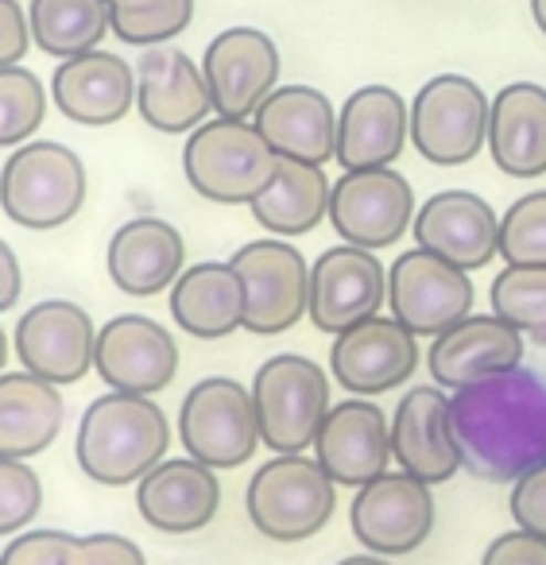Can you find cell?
Segmentation results:
<instances>
[{"mask_svg":"<svg viewBox=\"0 0 546 565\" xmlns=\"http://www.w3.org/2000/svg\"><path fill=\"white\" fill-rule=\"evenodd\" d=\"M450 426L476 480L515 484L546 465V376L519 364L450 392Z\"/></svg>","mask_w":546,"mask_h":565,"instance_id":"cell-1","label":"cell"},{"mask_svg":"<svg viewBox=\"0 0 546 565\" xmlns=\"http://www.w3.org/2000/svg\"><path fill=\"white\" fill-rule=\"evenodd\" d=\"M171 446V423L151 395L105 392L86 407L74 438L82 472L97 484H140Z\"/></svg>","mask_w":546,"mask_h":565,"instance_id":"cell-2","label":"cell"},{"mask_svg":"<svg viewBox=\"0 0 546 565\" xmlns=\"http://www.w3.org/2000/svg\"><path fill=\"white\" fill-rule=\"evenodd\" d=\"M187 182L218 205H252L280 171V156L252 120L210 117L182 148Z\"/></svg>","mask_w":546,"mask_h":565,"instance_id":"cell-3","label":"cell"},{"mask_svg":"<svg viewBox=\"0 0 546 565\" xmlns=\"http://www.w3.org/2000/svg\"><path fill=\"white\" fill-rule=\"evenodd\" d=\"M86 190L90 179L82 159L55 140L20 143L9 151L4 171H0L4 217L35 233H48L78 217V210L86 205Z\"/></svg>","mask_w":546,"mask_h":565,"instance_id":"cell-4","label":"cell"},{"mask_svg":"<svg viewBox=\"0 0 546 565\" xmlns=\"http://www.w3.org/2000/svg\"><path fill=\"white\" fill-rule=\"evenodd\" d=\"M249 519L272 542H303L326 531L337 508V484L306 454H275L260 465L244 492Z\"/></svg>","mask_w":546,"mask_h":565,"instance_id":"cell-5","label":"cell"},{"mask_svg":"<svg viewBox=\"0 0 546 565\" xmlns=\"http://www.w3.org/2000/svg\"><path fill=\"white\" fill-rule=\"evenodd\" d=\"M252 403L260 415V438L272 454H303L318 441L329 415V376L298 353L264 361L252 376Z\"/></svg>","mask_w":546,"mask_h":565,"instance_id":"cell-6","label":"cell"},{"mask_svg":"<svg viewBox=\"0 0 546 565\" xmlns=\"http://www.w3.org/2000/svg\"><path fill=\"white\" fill-rule=\"evenodd\" d=\"M179 441L187 457L210 469H241L252 461L260 438V415L252 387L233 376H206L179 407Z\"/></svg>","mask_w":546,"mask_h":565,"instance_id":"cell-7","label":"cell"},{"mask_svg":"<svg viewBox=\"0 0 546 565\" xmlns=\"http://www.w3.org/2000/svg\"><path fill=\"white\" fill-rule=\"evenodd\" d=\"M492 102L465 74H438L411 102V140L434 167H461L489 143Z\"/></svg>","mask_w":546,"mask_h":565,"instance_id":"cell-8","label":"cell"},{"mask_svg":"<svg viewBox=\"0 0 546 565\" xmlns=\"http://www.w3.org/2000/svg\"><path fill=\"white\" fill-rule=\"evenodd\" d=\"M388 307L414 338H442L473 315V282L438 252H399L388 267Z\"/></svg>","mask_w":546,"mask_h":565,"instance_id":"cell-9","label":"cell"},{"mask_svg":"<svg viewBox=\"0 0 546 565\" xmlns=\"http://www.w3.org/2000/svg\"><path fill=\"white\" fill-rule=\"evenodd\" d=\"M229 264L241 271L244 291H249V315L244 330L256 338H275L311 315V264L303 252L287 241H249L241 252H233Z\"/></svg>","mask_w":546,"mask_h":565,"instance_id":"cell-10","label":"cell"},{"mask_svg":"<svg viewBox=\"0 0 546 565\" xmlns=\"http://www.w3.org/2000/svg\"><path fill=\"white\" fill-rule=\"evenodd\" d=\"M353 539L380 557L414 554L434 531V495L411 472H384L357 488L349 508Z\"/></svg>","mask_w":546,"mask_h":565,"instance_id":"cell-11","label":"cell"},{"mask_svg":"<svg viewBox=\"0 0 546 565\" xmlns=\"http://www.w3.org/2000/svg\"><path fill=\"white\" fill-rule=\"evenodd\" d=\"M414 190L396 167L345 171L329 198V225L345 244L380 252L414 225Z\"/></svg>","mask_w":546,"mask_h":565,"instance_id":"cell-12","label":"cell"},{"mask_svg":"<svg viewBox=\"0 0 546 565\" xmlns=\"http://www.w3.org/2000/svg\"><path fill=\"white\" fill-rule=\"evenodd\" d=\"M202 74L218 117L252 120L280 89V47L260 28H225L206 43Z\"/></svg>","mask_w":546,"mask_h":565,"instance_id":"cell-13","label":"cell"},{"mask_svg":"<svg viewBox=\"0 0 546 565\" xmlns=\"http://www.w3.org/2000/svg\"><path fill=\"white\" fill-rule=\"evenodd\" d=\"M97 333L94 318L71 299H43L24 310L12 333L20 364L51 384H78L97 364Z\"/></svg>","mask_w":546,"mask_h":565,"instance_id":"cell-14","label":"cell"},{"mask_svg":"<svg viewBox=\"0 0 546 565\" xmlns=\"http://www.w3.org/2000/svg\"><path fill=\"white\" fill-rule=\"evenodd\" d=\"M388 302V271L380 256L357 244H337L322 252L311 267V322L314 330L337 333L368 322Z\"/></svg>","mask_w":546,"mask_h":565,"instance_id":"cell-15","label":"cell"},{"mask_svg":"<svg viewBox=\"0 0 546 565\" xmlns=\"http://www.w3.org/2000/svg\"><path fill=\"white\" fill-rule=\"evenodd\" d=\"M419 369V338L396 315H376L337 333L329 345V372L349 395H384L407 384Z\"/></svg>","mask_w":546,"mask_h":565,"instance_id":"cell-16","label":"cell"},{"mask_svg":"<svg viewBox=\"0 0 546 565\" xmlns=\"http://www.w3.org/2000/svg\"><path fill=\"white\" fill-rule=\"evenodd\" d=\"M97 376L109 392L156 395L179 376V345L156 318L117 315L97 333Z\"/></svg>","mask_w":546,"mask_h":565,"instance_id":"cell-17","label":"cell"},{"mask_svg":"<svg viewBox=\"0 0 546 565\" xmlns=\"http://www.w3.org/2000/svg\"><path fill=\"white\" fill-rule=\"evenodd\" d=\"M136 109L156 132H195L213 109L202 66H195V58L171 43L148 47L136 63Z\"/></svg>","mask_w":546,"mask_h":565,"instance_id":"cell-18","label":"cell"},{"mask_svg":"<svg viewBox=\"0 0 546 565\" xmlns=\"http://www.w3.org/2000/svg\"><path fill=\"white\" fill-rule=\"evenodd\" d=\"M314 461L342 488H365L384 477L391 461V418L372 399H342L329 407L314 441Z\"/></svg>","mask_w":546,"mask_h":565,"instance_id":"cell-19","label":"cell"},{"mask_svg":"<svg viewBox=\"0 0 546 565\" xmlns=\"http://www.w3.org/2000/svg\"><path fill=\"white\" fill-rule=\"evenodd\" d=\"M391 457L403 472L422 484H445L461 465L458 441L450 426V392L438 384H422L399 399L391 418Z\"/></svg>","mask_w":546,"mask_h":565,"instance_id":"cell-20","label":"cell"},{"mask_svg":"<svg viewBox=\"0 0 546 565\" xmlns=\"http://www.w3.org/2000/svg\"><path fill=\"white\" fill-rule=\"evenodd\" d=\"M523 364V333L500 315H469L427 349V369L438 387L461 392Z\"/></svg>","mask_w":546,"mask_h":565,"instance_id":"cell-21","label":"cell"},{"mask_svg":"<svg viewBox=\"0 0 546 565\" xmlns=\"http://www.w3.org/2000/svg\"><path fill=\"white\" fill-rule=\"evenodd\" d=\"M411 228L419 248L438 252L465 271L489 267V259L500 256V217L473 190H442L427 198Z\"/></svg>","mask_w":546,"mask_h":565,"instance_id":"cell-22","label":"cell"},{"mask_svg":"<svg viewBox=\"0 0 546 565\" xmlns=\"http://www.w3.org/2000/svg\"><path fill=\"white\" fill-rule=\"evenodd\" d=\"M136 508L148 526L164 534H195L213 523L221 508L218 469L195 457H164L136 484Z\"/></svg>","mask_w":546,"mask_h":565,"instance_id":"cell-23","label":"cell"},{"mask_svg":"<svg viewBox=\"0 0 546 565\" xmlns=\"http://www.w3.org/2000/svg\"><path fill=\"white\" fill-rule=\"evenodd\" d=\"M55 109L66 120L86 128H109L128 117L136 105V71L109 51H86L78 58H63L51 78Z\"/></svg>","mask_w":546,"mask_h":565,"instance_id":"cell-24","label":"cell"},{"mask_svg":"<svg viewBox=\"0 0 546 565\" xmlns=\"http://www.w3.org/2000/svg\"><path fill=\"white\" fill-rule=\"evenodd\" d=\"M411 136V109L391 86H360L337 113V163L345 171L391 167Z\"/></svg>","mask_w":546,"mask_h":565,"instance_id":"cell-25","label":"cell"},{"mask_svg":"<svg viewBox=\"0 0 546 565\" xmlns=\"http://www.w3.org/2000/svg\"><path fill=\"white\" fill-rule=\"evenodd\" d=\"M187 264L182 233L164 217H133L109 236L105 267L117 291L133 299H151L159 291H171Z\"/></svg>","mask_w":546,"mask_h":565,"instance_id":"cell-26","label":"cell"},{"mask_svg":"<svg viewBox=\"0 0 546 565\" xmlns=\"http://www.w3.org/2000/svg\"><path fill=\"white\" fill-rule=\"evenodd\" d=\"M252 125L264 132L280 159L318 167L337 159V113L329 97L314 86H280L256 109Z\"/></svg>","mask_w":546,"mask_h":565,"instance_id":"cell-27","label":"cell"},{"mask_svg":"<svg viewBox=\"0 0 546 565\" xmlns=\"http://www.w3.org/2000/svg\"><path fill=\"white\" fill-rule=\"evenodd\" d=\"M489 156L512 179L546 174V86L512 82L492 97Z\"/></svg>","mask_w":546,"mask_h":565,"instance_id":"cell-28","label":"cell"},{"mask_svg":"<svg viewBox=\"0 0 546 565\" xmlns=\"http://www.w3.org/2000/svg\"><path fill=\"white\" fill-rule=\"evenodd\" d=\"M249 291L233 264H195L171 287V318L198 341H221L244 330Z\"/></svg>","mask_w":546,"mask_h":565,"instance_id":"cell-29","label":"cell"},{"mask_svg":"<svg viewBox=\"0 0 546 565\" xmlns=\"http://www.w3.org/2000/svg\"><path fill=\"white\" fill-rule=\"evenodd\" d=\"M66 423V403L59 384L35 376V372H4L0 376V449L4 457L43 454L59 438Z\"/></svg>","mask_w":546,"mask_h":565,"instance_id":"cell-30","label":"cell"},{"mask_svg":"<svg viewBox=\"0 0 546 565\" xmlns=\"http://www.w3.org/2000/svg\"><path fill=\"white\" fill-rule=\"evenodd\" d=\"M329 198L334 182L326 179L318 163L280 159V171L267 182V190L249 205L252 217L275 236H303L329 221Z\"/></svg>","mask_w":546,"mask_h":565,"instance_id":"cell-31","label":"cell"},{"mask_svg":"<svg viewBox=\"0 0 546 565\" xmlns=\"http://www.w3.org/2000/svg\"><path fill=\"white\" fill-rule=\"evenodd\" d=\"M28 17L35 47L51 58H78L113 35V12L105 0H32Z\"/></svg>","mask_w":546,"mask_h":565,"instance_id":"cell-32","label":"cell"},{"mask_svg":"<svg viewBox=\"0 0 546 565\" xmlns=\"http://www.w3.org/2000/svg\"><path fill=\"white\" fill-rule=\"evenodd\" d=\"M492 315H500L523 338L546 341V267H512L492 279Z\"/></svg>","mask_w":546,"mask_h":565,"instance_id":"cell-33","label":"cell"},{"mask_svg":"<svg viewBox=\"0 0 546 565\" xmlns=\"http://www.w3.org/2000/svg\"><path fill=\"white\" fill-rule=\"evenodd\" d=\"M48 117V89L28 66H0V143L20 148Z\"/></svg>","mask_w":546,"mask_h":565,"instance_id":"cell-34","label":"cell"},{"mask_svg":"<svg viewBox=\"0 0 546 565\" xmlns=\"http://www.w3.org/2000/svg\"><path fill=\"white\" fill-rule=\"evenodd\" d=\"M500 256L512 267H546V190H531L500 217Z\"/></svg>","mask_w":546,"mask_h":565,"instance_id":"cell-35","label":"cell"},{"mask_svg":"<svg viewBox=\"0 0 546 565\" xmlns=\"http://www.w3.org/2000/svg\"><path fill=\"white\" fill-rule=\"evenodd\" d=\"M195 20V0H159L151 9L133 17H113V35L133 47H164L175 35H182Z\"/></svg>","mask_w":546,"mask_h":565,"instance_id":"cell-36","label":"cell"},{"mask_svg":"<svg viewBox=\"0 0 546 565\" xmlns=\"http://www.w3.org/2000/svg\"><path fill=\"white\" fill-rule=\"evenodd\" d=\"M43 508V484L40 472L20 457L0 461V531L20 534Z\"/></svg>","mask_w":546,"mask_h":565,"instance_id":"cell-37","label":"cell"},{"mask_svg":"<svg viewBox=\"0 0 546 565\" xmlns=\"http://www.w3.org/2000/svg\"><path fill=\"white\" fill-rule=\"evenodd\" d=\"M0 565H94L86 539L66 531H24L12 534Z\"/></svg>","mask_w":546,"mask_h":565,"instance_id":"cell-38","label":"cell"},{"mask_svg":"<svg viewBox=\"0 0 546 565\" xmlns=\"http://www.w3.org/2000/svg\"><path fill=\"white\" fill-rule=\"evenodd\" d=\"M507 508H512V519L519 531L543 534L546 539V465H538L527 477L515 480Z\"/></svg>","mask_w":546,"mask_h":565,"instance_id":"cell-39","label":"cell"},{"mask_svg":"<svg viewBox=\"0 0 546 565\" xmlns=\"http://www.w3.org/2000/svg\"><path fill=\"white\" fill-rule=\"evenodd\" d=\"M481 565H546V539L531 531H504L489 542Z\"/></svg>","mask_w":546,"mask_h":565,"instance_id":"cell-40","label":"cell"},{"mask_svg":"<svg viewBox=\"0 0 546 565\" xmlns=\"http://www.w3.org/2000/svg\"><path fill=\"white\" fill-rule=\"evenodd\" d=\"M35 43L32 17L20 0H0V66H20L28 47Z\"/></svg>","mask_w":546,"mask_h":565,"instance_id":"cell-41","label":"cell"},{"mask_svg":"<svg viewBox=\"0 0 546 565\" xmlns=\"http://www.w3.org/2000/svg\"><path fill=\"white\" fill-rule=\"evenodd\" d=\"M86 550L94 565H148L144 550L125 534H86Z\"/></svg>","mask_w":546,"mask_h":565,"instance_id":"cell-42","label":"cell"},{"mask_svg":"<svg viewBox=\"0 0 546 565\" xmlns=\"http://www.w3.org/2000/svg\"><path fill=\"white\" fill-rule=\"evenodd\" d=\"M0 275H4V287H0V310H12L20 299V287H24V279H20V264H17V248H12V244L0 248Z\"/></svg>","mask_w":546,"mask_h":565,"instance_id":"cell-43","label":"cell"},{"mask_svg":"<svg viewBox=\"0 0 546 565\" xmlns=\"http://www.w3.org/2000/svg\"><path fill=\"white\" fill-rule=\"evenodd\" d=\"M109 4L113 17H133V12H144L151 9V4H159V0H105Z\"/></svg>","mask_w":546,"mask_h":565,"instance_id":"cell-44","label":"cell"},{"mask_svg":"<svg viewBox=\"0 0 546 565\" xmlns=\"http://www.w3.org/2000/svg\"><path fill=\"white\" fill-rule=\"evenodd\" d=\"M334 565H391V562H384L380 554H353V557H342V562H334Z\"/></svg>","mask_w":546,"mask_h":565,"instance_id":"cell-45","label":"cell"},{"mask_svg":"<svg viewBox=\"0 0 546 565\" xmlns=\"http://www.w3.org/2000/svg\"><path fill=\"white\" fill-rule=\"evenodd\" d=\"M531 17H535L538 32L546 35V0H531Z\"/></svg>","mask_w":546,"mask_h":565,"instance_id":"cell-46","label":"cell"}]
</instances>
